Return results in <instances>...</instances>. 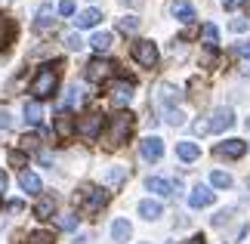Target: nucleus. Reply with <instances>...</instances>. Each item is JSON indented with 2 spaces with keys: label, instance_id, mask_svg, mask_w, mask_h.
Segmentation results:
<instances>
[{
  "label": "nucleus",
  "instance_id": "nucleus-28",
  "mask_svg": "<svg viewBox=\"0 0 250 244\" xmlns=\"http://www.w3.org/2000/svg\"><path fill=\"white\" fill-rule=\"evenodd\" d=\"M25 244H56V238H53V232L37 229V232H31V235H28V241H25Z\"/></svg>",
  "mask_w": 250,
  "mask_h": 244
},
{
  "label": "nucleus",
  "instance_id": "nucleus-42",
  "mask_svg": "<svg viewBox=\"0 0 250 244\" xmlns=\"http://www.w3.org/2000/svg\"><path fill=\"white\" fill-rule=\"evenodd\" d=\"M6 182H9V179H6V173H0V192L6 189Z\"/></svg>",
  "mask_w": 250,
  "mask_h": 244
},
{
  "label": "nucleus",
  "instance_id": "nucleus-1",
  "mask_svg": "<svg viewBox=\"0 0 250 244\" xmlns=\"http://www.w3.org/2000/svg\"><path fill=\"white\" fill-rule=\"evenodd\" d=\"M56 87H59V71H56V65H43L41 71H37L34 84H31V93H34V99L41 102V99H50L56 93Z\"/></svg>",
  "mask_w": 250,
  "mask_h": 244
},
{
  "label": "nucleus",
  "instance_id": "nucleus-14",
  "mask_svg": "<svg viewBox=\"0 0 250 244\" xmlns=\"http://www.w3.org/2000/svg\"><path fill=\"white\" fill-rule=\"evenodd\" d=\"M130 235H133V226H130V220H114L111 222V241L114 244H127L130 241Z\"/></svg>",
  "mask_w": 250,
  "mask_h": 244
},
{
  "label": "nucleus",
  "instance_id": "nucleus-26",
  "mask_svg": "<svg viewBox=\"0 0 250 244\" xmlns=\"http://www.w3.org/2000/svg\"><path fill=\"white\" fill-rule=\"evenodd\" d=\"M9 41H13V22L6 16H0V50H6Z\"/></svg>",
  "mask_w": 250,
  "mask_h": 244
},
{
  "label": "nucleus",
  "instance_id": "nucleus-30",
  "mask_svg": "<svg viewBox=\"0 0 250 244\" xmlns=\"http://www.w3.org/2000/svg\"><path fill=\"white\" fill-rule=\"evenodd\" d=\"M124 179H127V167H114V170H108V177H105L108 185H121Z\"/></svg>",
  "mask_w": 250,
  "mask_h": 244
},
{
  "label": "nucleus",
  "instance_id": "nucleus-40",
  "mask_svg": "<svg viewBox=\"0 0 250 244\" xmlns=\"http://www.w3.org/2000/svg\"><path fill=\"white\" fill-rule=\"evenodd\" d=\"M37 142H41L37 136H25V139H22V145H25V149H37Z\"/></svg>",
  "mask_w": 250,
  "mask_h": 244
},
{
  "label": "nucleus",
  "instance_id": "nucleus-3",
  "mask_svg": "<svg viewBox=\"0 0 250 244\" xmlns=\"http://www.w3.org/2000/svg\"><path fill=\"white\" fill-rule=\"evenodd\" d=\"M102 127H105V118L99 111H90V114H83V118H78V133L83 139H99Z\"/></svg>",
  "mask_w": 250,
  "mask_h": 244
},
{
  "label": "nucleus",
  "instance_id": "nucleus-8",
  "mask_svg": "<svg viewBox=\"0 0 250 244\" xmlns=\"http://www.w3.org/2000/svg\"><path fill=\"white\" fill-rule=\"evenodd\" d=\"M139 152L146 161H161L164 158V139H158V136H146V139L139 142Z\"/></svg>",
  "mask_w": 250,
  "mask_h": 244
},
{
  "label": "nucleus",
  "instance_id": "nucleus-38",
  "mask_svg": "<svg viewBox=\"0 0 250 244\" xmlns=\"http://www.w3.org/2000/svg\"><path fill=\"white\" fill-rule=\"evenodd\" d=\"M247 3V0H223V9H229V13H232V9H241Z\"/></svg>",
  "mask_w": 250,
  "mask_h": 244
},
{
  "label": "nucleus",
  "instance_id": "nucleus-4",
  "mask_svg": "<svg viewBox=\"0 0 250 244\" xmlns=\"http://www.w3.org/2000/svg\"><path fill=\"white\" fill-rule=\"evenodd\" d=\"M133 59H136L142 68H155L158 59H161V53H158V46L151 41H136L133 44Z\"/></svg>",
  "mask_w": 250,
  "mask_h": 244
},
{
  "label": "nucleus",
  "instance_id": "nucleus-10",
  "mask_svg": "<svg viewBox=\"0 0 250 244\" xmlns=\"http://www.w3.org/2000/svg\"><path fill=\"white\" fill-rule=\"evenodd\" d=\"M155 99H158V105H161V109H176V102L182 99V93H179L173 84H161V87H158V96H155Z\"/></svg>",
  "mask_w": 250,
  "mask_h": 244
},
{
  "label": "nucleus",
  "instance_id": "nucleus-44",
  "mask_svg": "<svg viewBox=\"0 0 250 244\" xmlns=\"http://www.w3.org/2000/svg\"><path fill=\"white\" fill-rule=\"evenodd\" d=\"M0 232H3V220H0Z\"/></svg>",
  "mask_w": 250,
  "mask_h": 244
},
{
  "label": "nucleus",
  "instance_id": "nucleus-39",
  "mask_svg": "<svg viewBox=\"0 0 250 244\" xmlns=\"http://www.w3.org/2000/svg\"><path fill=\"white\" fill-rule=\"evenodd\" d=\"M229 217H232V210H219L213 217V226H223V222H229Z\"/></svg>",
  "mask_w": 250,
  "mask_h": 244
},
{
  "label": "nucleus",
  "instance_id": "nucleus-16",
  "mask_svg": "<svg viewBox=\"0 0 250 244\" xmlns=\"http://www.w3.org/2000/svg\"><path fill=\"white\" fill-rule=\"evenodd\" d=\"M19 185H22L28 195H41V192H43L41 177H37V173H31V170H22V173H19Z\"/></svg>",
  "mask_w": 250,
  "mask_h": 244
},
{
  "label": "nucleus",
  "instance_id": "nucleus-21",
  "mask_svg": "<svg viewBox=\"0 0 250 244\" xmlns=\"http://www.w3.org/2000/svg\"><path fill=\"white\" fill-rule=\"evenodd\" d=\"M34 213H37V220H50L53 213H56V198H50V195H43V198L37 201Z\"/></svg>",
  "mask_w": 250,
  "mask_h": 244
},
{
  "label": "nucleus",
  "instance_id": "nucleus-15",
  "mask_svg": "<svg viewBox=\"0 0 250 244\" xmlns=\"http://www.w3.org/2000/svg\"><path fill=\"white\" fill-rule=\"evenodd\" d=\"M56 25V13H53V6H41L37 9V19H34V31H50V28Z\"/></svg>",
  "mask_w": 250,
  "mask_h": 244
},
{
  "label": "nucleus",
  "instance_id": "nucleus-36",
  "mask_svg": "<svg viewBox=\"0 0 250 244\" xmlns=\"http://www.w3.org/2000/svg\"><path fill=\"white\" fill-rule=\"evenodd\" d=\"M59 16H74V0H59Z\"/></svg>",
  "mask_w": 250,
  "mask_h": 244
},
{
  "label": "nucleus",
  "instance_id": "nucleus-35",
  "mask_svg": "<svg viewBox=\"0 0 250 244\" xmlns=\"http://www.w3.org/2000/svg\"><path fill=\"white\" fill-rule=\"evenodd\" d=\"M229 28H232L235 34H241V31H247V28H250V22H247V19H232V25H229Z\"/></svg>",
  "mask_w": 250,
  "mask_h": 244
},
{
  "label": "nucleus",
  "instance_id": "nucleus-43",
  "mask_svg": "<svg viewBox=\"0 0 250 244\" xmlns=\"http://www.w3.org/2000/svg\"><path fill=\"white\" fill-rule=\"evenodd\" d=\"M188 244H204V235H195V238H191Z\"/></svg>",
  "mask_w": 250,
  "mask_h": 244
},
{
  "label": "nucleus",
  "instance_id": "nucleus-23",
  "mask_svg": "<svg viewBox=\"0 0 250 244\" xmlns=\"http://www.w3.org/2000/svg\"><path fill=\"white\" fill-rule=\"evenodd\" d=\"M78 28H93V25H99L102 22V13L99 9H83V13H78Z\"/></svg>",
  "mask_w": 250,
  "mask_h": 244
},
{
  "label": "nucleus",
  "instance_id": "nucleus-20",
  "mask_svg": "<svg viewBox=\"0 0 250 244\" xmlns=\"http://www.w3.org/2000/svg\"><path fill=\"white\" fill-rule=\"evenodd\" d=\"M161 213H164V207H161V204L158 201H139V217L142 220H148V222H155L158 217H161Z\"/></svg>",
  "mask_w": 250,
  "mask_h": 244
},
{
  "label": "nucleus",
  "instance_id": "nucleus-29",
  "mask_svg": "<svg viewBox=\"0 0 250 244\" xmlns=\"http://www.w3.org/2000/svg\"><path fill=\"white\" fill-rule=\"evenodd\" d=\"M164 121L170 127H179V124H186V114H182L179 109H164Z\"/></svg>",
  "mask_w": 250,
  "mask_h": 244
},
{
  "label": "nucleus",
  "instance_id": "nucleus-2",
  "mask_svg": "<svg viewBox=\"0 0 250 244\" xmlns=\"http://www.w3.org/2000/svg\"><path fill=\"white\" fill-rule=\"evenodd\" d=\"M133 124H136V118H133L130 111H118L111 118V127H108V145H124L127 142V136L133 133Z\"/></svg>",
  "mask_w": 250,
  "mask_h": 244
},
{
  "label": "nucleus",
  "instance_id": "nucleus-25",
  "mask_svg": "<svg viewBox=\"0 0 250 244\" xmlns=\"http://www.w3.org/2000/svg\"><path fill=\"white\" fill-rule=\"evenodd\" d=\"M25 121L28 124H41L43 121V109H41V102H37V99L25 102Z\"/></svg>",
  "mask_w": 250,
  "mask_h": 244
},
{
  "label": "nucleus",
  "instance_id": "nucleus-41",
  "mask_svg": "<svg viewBox=\"0 0 250 244\" xmlns=\"http://www.w3.org/2000/svg\"><path fill=\"white\" fill-rule=\"evenodd\" d=\"M9 210H13V213H22L25 204H22V201H9Z\"/></svg>",
  "mask_w": 250,
  "mask_h": 244
},
{
  "label": "nucleus",
  "instance_id": "nucleus-31",
  "mask_svg": "<svg viewBox=\"0 0 250 244\" xmlns=\"http://www.w3.org/2000/svg\"><path fill=\"white\" fill-rule=\"evenodd\" d=\"M118 28H121L124 34H133V31L139 28V19H136V16H124L121 22H118Z\"/></svg>",
  "mask_w": 250,
  "mask_h": 244
},
{
  "label": "nucleus",
  "instance_id": "nucleus-34",
  "mask_svg": "<svg viewBox=\"0 0 250 244\" xmlns=\"http://www.w3.org/2000/svg\"><path fill=\"white\" fill-rule=\"evenodd\" d=\"M25 152H9V164H13V167H25Z\"/></svg>",
  "mask_w": 250,
  "mask_h": 244
},
{
  "label": "nucleus",
  "instance_id": "nucleus-22",
  "mask_svg": "<svg viewBox=\"0 0 250 244\" xmlns=\"http://www.w3.org/2000/svg\"><path fill=\"white\" fill-rule=\"evenodd\" d=\"M111 44H114V37H111L108 31H99V34H93V37H90V46H93L96 53H108V50H111Z\"/></svg>",
  "mask_w": 250,
  "mask_h": 244
},
{
  "label": "nucleus",
  "instance_id": "nucleus-19",
  "mask_svg": "<svg viewBox=\"0 0 250 244\" xmlns=\"http://www.w3.org/2000/svg\"><path fill=\"white\" fill-rule=\"evenodd\" d=\"M176 155H179V161L191 164V161H198V158H201V145L186 139V142H179V145H176Z\"/></svg>",
  "mask_w": 250,
  "mask_h": 244
},
{
  "label": "nucleus",
  "instance_id": "nucleus-46",
  "mask_svg": "<svg viewBox=\"0 0 250 244\" xmlns=\"http://www.w3.org/2000/svg\"><path fill=\"white\" fill-rule=\"evenodd\" d=\"M167 244H173V241H167Z\"/></svg>",
  "mask_w": 250,
  "mask_h": 244
},
{
  "label": "nucleus",
  "instance_id": "nucleus-27",
  "mask_svg": "<svg viewBox=\"0 0 250 244\" xmlns=\"http://www.w3.org/2000/svg\"><path fill=\"white\" fill-rule=\"evenodd\" d=\"M210 185H213V189H232V177L223 173V170H216V173H210Z\"/></svg>",
  "mask_w": 250,
  "mask_h": 244
},
{
  "label": "nucleus",
  "instance_id": "nucleus-5",
  "mask_svg": "<svg viewBox=\"0 0 250 244\" xmlns=\"http://www.w3.org/2000/svg\"><path fill=\"white\" fill-rule=\"evenodd\" d=\"M86 81L90 84H102V81H108V77L114 74V65L108 62V59H93L90 65H86Z\"/></svg>",
  "mask_w": 250,
  "mask_h": 244
},
{
  "label": "nucleus",
  "instance_id": "nucleus-9",
  "mask_svg": "<svg viewBox=\"0 0 250 244\" xmlns=\"http://www.w3.org/2000/svg\"><path fill=\"white\" fill-rule=\"evenodd\" d=\"M210 133H223V130H229V127L235 124V111L232 109H216L213 114H210Z\"/></svg>",
  "mask_w": 250,
  "mask_h": 244
},
{
  "label": "nucleus",
  "instance_id": "nucleus-17",
  "mask_svg": "<svg viewBox=\"0 0 250 244\" xmlns=\"http://www.w3.org/2000/svg\"><path fill=\"white\" fill-rule=\"evenodd\" d=\"M56 133H59L62 139H68L71 133H78V124H74V118L68 111H59V118H56Z\"/></svg>",
  "mask_w": 250,
  "mask_h": 244
},
{
  "label": "nucleus",
  "instance_id": "nucleus-32",
  "mask_svg": "<svg viewBox=\"0 0 250 244\" xmlns=\"http://www.w3.org/2000/svg\"><path fill=\"white\" fill-rule=\"evenodd\" d=\"M59 229L62 232H74L78 229V213H65V217H59Z\"/></svg>",
  "mask_w": 250,
  "mask_h": 244
},
{
  "label": "nucleus",
  "instance_id": "nucleus-6",
  "mask_svg": "<svg viewBox=\"0 0 250 244\" xmlns=\"http://www.w3.org/2000/svg\"><path fill=\"white\" fill-rule=\"evenodd\" d=\"M244 152H247V142L244 139H226V142L216 145V158H229V161L244 158Z\"/></svg>",
  "mask_w": 250,
  "mask_h": 244
},
{
  "label": "nucleus",
  "instance_id": "nucleus-37",
  "mask_svg": "<svg viewBox=\"0 0 250 244\" xmlns=\"http://www.w3.org/2000/svg\"><path fill=\"white\" fill-rule=\"evenodd\" d=\"M13 127V114L9 111H0V130H9Z\"/></svg>",
  "mask_w": 250,
  "mask_h": 244
},
{
  "label": "nucleus",
  "instance_id": "nucleus-45",
  "mask_svg": "<svg viewBox=\"0 0 250 244\" xmlns=\"http://www.w3.org/2000/svg\"><path fill=\"white\" fill-rule=\"evenodd\" d=\"M247 130H250V121H247Z\"/></svg>",
  "mask_w": 250,
  "mask_h": 244
},
{
  "label": "nucleus",
  "instance_id": "nucleus-11",
  "mask_svg": "<svg viewBox=\"0 0 250 244\" xmlns=\"http://www.w3.org/2000/svg\"><path fill=\"white\" fill-rule=\"evenodd\" d=\"M210 204H213V192H210L207 185H195L191 195H188V207L201 210V207H210Z\"/></svg>",
  "mask_w": 250,
  "mask_h": 244
},
{
  "label": "nucleus",
  "instance_id": "nucleus-24",
  "mask_svg": "<svg viewBox=\"0 0 250 244\" xmlns=\"http://www.w3.org/2000/svg\"><path fill=\"white\" fill-rule=\"evenodd\" d=\"M201 41H204V46L207 50H216V44H219V31H216V25H204L201 28Z\"/></svg>",
  "mask_w": 250,
  "mask_h": 244
},
{
  "label": "nucleus",
  "instance_id": "nucleus-18",
  "mask_svg": "<svg viewBox=\"0 0 250 244\" xmlns=\"http://www.w3.org/2000/svg\"><path fill=\"white\" fill-rule=\"evenodd\" d=\"M146 189L155 192V195H161V198H170V195L176 192V189H173V182L161 179V177H148V179H146Z\"/></svg>",
  "mask_w": 250,
  "mask_h": 244
},
{
  "label": "nucleus",
  "instance_id": "nucleus-13",
  "mask_svg": "<svg viewBox=\"0 0 250 244\" xmlns=\"http://www.w3.org/2000/svg\"><path fill=\"white\" fill-rule=\"evenodd\" d=\"M173 16H176L182 25H191V22H195V19H198L195 6H191L188 0H173Z\"/></svg>",
  "mask_w": 250,
  "mask_h": 244
},
{
  "label": "nucleus",
  "instance_id": "nucleus-7",
  "mask_svg": "<svg viewBox=\"0 0 250 244\" xmlns=\"http://www.w3.org/2000/svg\"><path fill=\"white\" fill-rule=\"evenodd\" d=\"M105 204H108V192H102V189H96V185H90V189H83V210H102Z\"/></svg>",
  "mask_w": 250,
  "mask_h": 244
},
{
  "label": "nucleus",
  "instance_id": "nucleus-33",
  "mask_svg": "<svg viewBox=\"0 0 250 244\" xmlns=\"http://www.w3.org/2000/svg\"><path fill=\"white\" fill-rule=\"evenodd\" d=\"M65 46H68L71 53H78L81 46H83V41H81V34H68V37H65Z\"/></svg>",
  "mask_w": 250,
  "mask_h": 244
},
{
  "label": "nucleus",
  "instance_id": "nucleus-12",
  "mask_svg": "<svg viewBox=\"0 0 250 244\" xmlns=\"http://www.w3.org/2000/svg\"><path fill=\"white\" fill-rule=\"evenodd\" d=\"M130 99H133V84L130 81H118V84L111 87V102L118 105V109L130 105Z\"/></svg>",
  "mask_w": 250,
  "mask_h": 244
}]
</instances>
